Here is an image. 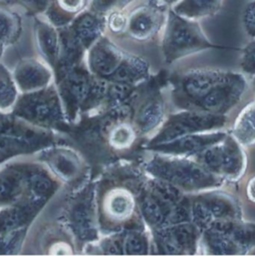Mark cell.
I'll list each match as a JSON object with an SVG mask.
<instances>
[{"mask_svg":"<svg viewBox=\"0 0 255 256\" xmlns=\"http://www.w3.org/2000/svg\"><path fill=\"white\" fill-rule=\"evenodd\" d=\"M88 0H50V4L43 14L46 20L56 28H64L81 12L87 9Z\"/></svg>","mask_w":255,"mask_h":256,"instance_id":"603a6c76","label":"cell"},{"mask_svg":"<svg viewBox=\"0 0 255 256\" xmlns=\"http://www.w3.org/2000/svg\"><path fill=\"white\" fill-rule=\"evenodd\" d=\"M246 192L248 200L255 204V174L248 180Z\"/></svg>","mask_w":255,"mask_h":256,"instance_id":"ab89813d","label":"cell"},{"mask_svg":"<svg viewBox=\"0 0 255 256\" xmlns=\"http://www.w3.org/2000/svg\"><path fill=\"white\" fill-rule=\"evenodd\" d=\"M22 188L17 170L0 176V204H7L16 202Z\"/></svg>","mask_w":255,"mask_h":256,"instance_id":"f546056e","label":"cell"},{"mask_svg":"<svg viewBox=\"0 0 255 256\" xmlns=\"http://www.w3.org/2000/svg\"><path fill=\"white\" fill-rule=\"evenodd\" d=\"M15 115L47 128H58L64 121L57 93L46 88L22 97L15 106Z\"/></svg>","mask_w":255,"mask_h":256,"instance_id":"8fae6325","label":"cell"},{"mask_svg":"<svg viewBox=\"0 0 255 256\" xmlns=\"http://www.w3.org/2000/svg\"><path fill=\"white\" fill-rule=\"evenodd\" d=\"M40 206L20 202L17 206L7 208L0 212V236L11 230H15L29 222L32 214Z\"/></svg>","mask_w":255,"mask_h":256,"instance_id":"484cf974","label":"cell"},{"mask_svg":"<svg viewBox=\"0 0 255 256\" xmlns=\"http://www.w3.org/2000/svg\"><path fill=\"white\" fill-rule=\"evenodd\" d=\"M160 48L164 61L172 64L198 52L224 47L208 39L200 21L184 17L168 9L160 33Z\"/></svg>","mask_w":255,"mask_h":256,"instance_id":"277c9868","label":"cell"},{"mask_svg":"<svg viewBox=\"0 0 255 256\" xmlns=\"http://www.w3.org/2000/svg\"><path fill=\"white\" fill-rule=\"evenodd\" d=\"M4 49H5V46H3L2 44H0V58L2 57L3 53H4Z\"/></svg>","mask_w":255,"mask_h":256,"instance_id":"b9f144b4","label":"cell"},{"mask_svg":"<svg viewBox=\"0 0 255 256\" xmlns=\"http://www.w3.org/2000/svg\"><path fill=\"white\" fill-rule=\"evenodd\" d=\"M50 66L38 59L26 58L18 62L13 72L17 88L26 93L43 90L49 85L52 73Z\"/></svg>","mask_w":255,"mask_h":256,"instance_id":"ac0fdd59","label":"cell"},{"mask_svg":"<svg viewBox=\"0 0 255 256\" xmlns=\"http://www.w3.org/2000/svg\"><path fill=\"white\" fill-rule=\"evenodd\" d=\"M240 72L248 77H255V38L242 48L240 59Z\"/></svg>","mask_w":255,"mask_h":256,"instance_id":"e575fe53","label":"cell"},{"mask_svg":"<svg viewBox=\"0 0 255 256\" xmlns=\"http://www.w3.org/2000/svg\"><path fill=\"white\" fill-rule=\"evenodd\" d=\"M107 142L115 150H128L136 140L138 134L132 121L117 120L107 130Z\"/></svg>","mask_w":255,"mask_h":256,"instance_id":"4316f807","label":"cell"},{"mask_svg":"<svg viewBox=\"0 0 255 256\" xmlns=\"http://www.w3.org/2000/svg\"><path fill=\"white\" fill-rule=\"evenodd\" d=\"M47 162L53 172L64 180L77 178L83 170V162L73 150L58 148L47 154Z\"/></svg>","mask_w":255,"mask_h":256,"instance_id":"7402d4cb","label":"cell"},{"mask_svg":"<svg viewBox=\"0 0 255 256\" xmlns=\"http://www.w3.org/2000/svg\"><path fill=\"white\" fill-rule=\"evenodd\" d=\"M132 123L138 136H146L156 132L166 120V106L160 89H150L138 102L134 101Z\"/></svg>","mask_w":255,"mask_h":256,"instance_id":"5bb4252c","label":"cell"},{"mask_svg":"<svg viewBox=\"0 0 255 256\" xmlns=\"http://www.w3.org/2000/svg\"><path fill=\"white\" fill-rule=\"evenodd\" d=\"M69 220L77 238L84 242H94L99 238V226L96 206V190L87 186L73 202Z\"/></svg>","mask_w":255,"mask_h":256,"instance_id":"7c38bea8","label":"cell"},{"mask_svg":"<svg viewBox=\"0 0 255 256\" xmlns=\"http://www.w3.org/2000/svg\"><path fill=\"white\" fill-rule=\"evenodd\" d=\"M16 85L7 70L0 65V107H8L15 102Z\"/></svg>","mask_w":255,"mask_h":256,"instance_id":"4dcf8cb0","label":"cell"},{"mask_svg":"<svg viewBox=\"0 0 255 256\" xmlns=\"http://www.w3.org/2000/svg\"><path fill=\"white\" fill-rule=\"evenodd\" d=\"M132 0H88L87 9L101 16H107L115 10L127 9Z\"/></svg>","mask_w":255,"mask_h":256,"instance_id":"1f68e13d","label":"cell"},{"mask_svg":"<svg viewBox=\"0 0 255 256\" xmlns=\"http://www.w3.org/2000/svg\"><path fill=\"white\" fill-rule=\"evenodd\" d=\"M146 1L158 8L168 11V9L172 8L180 0H146Z\"/></svg>","mask_w":255,"mask_h":256,"instance_id":"f35d334b","label":"cell"},{"mask_svg":"<svg viewBox=\"0 0 255 256\" xmlns=\"http://www.w3.org/2000/svg\"><path fill=\"white\" fill-rule=\"evenodd\" d=\"M230 134L244 146L255 144V100L248 103L238 115Z\"/></svg>","mask_w":255,"mask_h":256,"instance_id":"cb8c5ba5","label":"cell"},{"mask_svg":"<svg viewBox=\"0 0 255 256\" xmlns=\"http://www.w3.org/2000/svg\"><path fill=\"white\" fill-rule=\"evenodd\" d=\"M148 178L146 174L132 164L114 168L112 176L99 184L96 206L99 230L104 234L146 226L138 210V194Z\"/></svg>","mask_w":255,"mask_h":256,"instance_id":"7a4b0ae2","label":"cell"},{"mask_svg":"<svg viewBox=\"0 0 255 256\" xmlns=\"http://www.w3.org/2000/svg\"><path fill=\"white\" fill-rule=\"evenodd\" d=\"M228 116L214 115L200 111L180 110L170 114L162 125L148 140L146 148L162 144L184 136L222 130L228 124Z\"/></svg>","mask_w":255,"mask_h":256,"instance_id":"ba28073f","label":"cell"},{"mask_svg":"<svg viewBox=\"0 0 255 256\" xmlns=\"http://www.w3.org/2000/svg\"><path fill=\"white\" fill-rule=\"evenodd\" d=\"M4 2L7 5L20 6L28 15L34 17L43 15L50 4V0H4Z\"/></svg>","mask_w":255,"mask_h":256,"instance_id":"d590c367","label":"cell"},{"mask_svg":"<svg viewBox=\"0 0 255 256\" xmlns=\"http://www.w3.org/2000/svg\"><path fill=\"white\" fill-rule=\"evenodd\" d=\"M150 78V65L144 58L126 52L115 73L108 79V82L138 87Z\"/></svg>","mask_w":255,"mask_h":256,"instance_id":"ffe728a7","label":"cell"},{"mask_svg":"<svg viewBox=\"0 0 255 256\" xmlns=\"http://www.w3.org/2000/svg\"><path fill=\"white\" fill-rule=\"evenodd\" d=\"M224 0H180L172 8L176 13L194 20L216 16L222 9Z\"/></svg>","mask_w":255,"mask_h":256,"instance_id":"d4e9b609","label":"cell"},{"mask_svg":"<svg viewBox=\"0 0 255 256\" xmlns=\"http://www.w3.org/2000/svg\"><path fill=\"white\" fill-rule=\"evenodd\" d=\"M152 154L142 168L146 176L166 180L186 194L222 188L226 182L194 158Z\"/></svg>","mask_w":255,"mask_h":256,"instance_id":"3957f363","label":"cell"},{"mask_svg":"<svg viewBox=\"0 0 255 256\" xmlns=\"http://www.w3.org/2000/svg\"><path fill=\"white\" fill-rule=\"evenodd\" d=\"M93 79L94 76L88 68L80 65L59 81L63 102L69 114H76L83 107L90 93Z\"/></svg>","mask_w":255,"mask_h":256,"instance_id":"e0dca14e","label":"cell"},{"mask_svg":"<svg viewBox=\"0 0 255 256\" xmlns=\"http://www.w3.org/2000/svg\"><path fill=\"white\" fill-rule=\"evenodd\" d=\"M192 158L226 182L240 180L248 166L244 148L230 132L224 140L204 148Z\"/></svg>","mask_w":255,"mask_h":256,"instance_id":"52a82bcc","label":"cell"},{"mask_svg":"<svg viewBox=\"0 0 255 256\" xmlns=\"http://www.w3.org/2000/svg\"><path fill=\"white\" fill-rule=\"evenodd\" d=\"M128 27V11L115 10L106 16V31L116 36H125Z\"/></svg>","mask_w":255,"mask_h":256,"instance_id":"d6a6232c","label":"cell"},{"mask_svg":"<svg viewBox=\"0 0 255 256\" xmlns=\"http://www.w3.org/2000/svg\"><path fill=\"white\" fill-rule=\"evenodd\" d=\"M34 18V33L38 51L45 62L54 69L60 50L59 29L49 23L46 19H39L38 17Z\"/></svg>","mask_w":255,"mask_h":256,"instance_id":"44dd1931","label":"cell"},{"mask_svg":"<svg viewBox=\"0 0 255 256\" xmlns=\"http://www.w3.org/2000/svg\"><path fill=\"white\" fill-rule=\"evenodd\" d=\"M166 12L146 1L136 6L128 12V27L125 36L138 42L152 40L162 33Z\"/></svg>","mask_w":255,"mask_h":256,"instance_id":"4fadbf2b","label":"cell"},{"mask_svg":"<svg viewBox=\"0 0 255 256\" xmlns=\"http://www.w3.org/2000/svg\"><path fill=\"white\" fill-rule=\"evenodd\" d=\"M72 35L87 51L106 33V17L88 9L81 12L67 26Z\"/></svg>","mask_w":255,"mask_h":256,"instance_id":"d6986e66","label":"cell"},{"mask_svg":"<svg viewBox=\"0 0 255 256\" xmlns=\"http://www.w3.org/2000/svg\"><path fill=\"white\" fill-rule=\"evenodd\" d=\"M255 250V222L222 220L202 232L200 252L206 256H246Z\"/></svg>","mask_w":255,"mask_h":256,"instance_id":"5b68a950","label":"cell"},{"mask_svg":"<svg viewBox=\"0 0 255 256\" xmlns=\"http://www.w3.org/2000/svg\"><path fill=\"white\" fill-rule=\"evenodd\" d=\"M22 21L20 16L9 9L0 7V44L9 46L21 35Z\"/></svg>","mask_w":255,"mask_h":256,"instance_id":"f1b7e54d","label":"cell"},{"mask_svg":"<svg viewBox=\"0 0 255 256\" xmlns=\"http://www.w3.org/2000/svg\"><path fill=\"white\" fill-rule=\"evenodd\" d=\"M192 222L202 232L214 222L244 218L238 200L220 188L190 194Z\"/></svg>","mask_w":255,"mask_h":256,"instance_id":"9c48e42d","label":"cell"},{"mask_svg":"<svg viewBox=\"0 0 255 256\" xmlns=\"http://www.w3.org/2000/svg\"><path fill=\"white\" fill-rule=\"evenodd\" d=\"M124 256L152 254V236L146 226L124 232Z\"/></svg>","mask_w":255,"mask_h":256,"instance_id":"83f0119b","label":"cell"},{"mask_svg":"<svg viewBox=\"0 0 255 256\" xmlns=\"http://www.w3.org/2000/svg\"><path fill=\"white\" fill-rule=\"evenodd\" d=\"M170 83L172 102L178 109L224 116L240 103L248 89L242 72L214 68L188 70Z\"/></svg>","mask_w":255,"mask_h":256,"instance_id":"6da1fadb","label":"cell"},{"mask_svg":"<svg viewBox=\"0 0 255 256\" xmlns=\"http://www.w3.org/2000/svg\"><path fill=\"white\" fill-rule=\"evenodd\" d=\"M226 134L228 132L222 130L192 134L146 148V150L156 154L192 158L204 148L224 140Z\"/></svg>","mask_w":255,"mask_h":256,"instance_id":"2e32d148","label":"cell"},{"mask_svg":"<svg viewBox=\"0 0 255 256\" xmlns=\"http://www.w3.org/2000/svg\"><path fill=\"white\" fill-rule=\"evenodd\" d=\"M24 228L8 232L0 236V254H14L20 248L24 238Z\"/></svg>","mask_w":255,"mask_h":256,"instance_id":"836d02e7","label":"cell"},{"mask_svg":"<svg viewBox=\"0 0 255 256\" xmlns=\"http://www.w3.org/2000/svg\"><path fill=\"white\" fill-rule=\"evenodd\" d=\"M242 24L246 34L255 38V0L248 3L242 14Z\"/></svg>","mask_w":255,"mask_h":256,"instance_id":"74e56055","label":"cell"},{"mask_svg":"<svg viewBox=\"0 0 255 256\" xmlns=\"http://www.w3.org/2000/svg\"><path fill=\"white\" fill-rule=\"evenodd\" d=\"M126 52L105 34L87 50V68L93 76L108 81L120 66Z\"/></svg>","mask_w":255,"mask_h":256,"instance_id":"9a60e30c","label":"cell"},{"mask_svg":"<svg viewBox=\"0 0 255 256\" xmlns=\"http://www.w3.org/2000/svg\"><path fill=\"white\" fill-rule=\"evenodd\" d=\"M184 196L172 184L148 176L138 200L140 214L150 232L164 226L170 214Z\"/></svg>","mask_w":255,"mask_h":256,"instance_id":"8992f818","label":"cell"},{"mask_svg":"<svg viewBox=\"0 0 255 256\" xmlns=\"http://www.w3.org/2000/svg\"><path fill=\"white\" fill-rule=\"evenodd\" d=\"M124 232L108 234L107 238H105L100 246L103 254L124 256Z\"/></svg>","mask_w":255,"mask_h":256,"instance_id":"8d00e7d4","label":"cell"},{"mask_svg":"<svg viewBox=\"0 0 255 256\" xmlns=\"http://www.w3.org/2000/svg\"><path fill=\"white\" fill-rule=\"evenodd\" d=\"M13 127L12 121L10 118L0 115V136L7 134Z\"/></svg>","mask_w":255,"mask_h":256,"instance_id":"60d3db41","label":"cell"},{"mask_svg":"<svg viewBox=\"0 0 255 256\" xmlns=\"http://www.w3.org/2000/svg\"><path fill=\"white\" fill-rule=\"evenodd\" d=\"M152 254L194 256L200 252L202 232L192 222L150 230Z\"/></svg>","mask_w":255,"mask_h":256,"instance_id":"30bf717a","label":"cell"}]
</instances>
